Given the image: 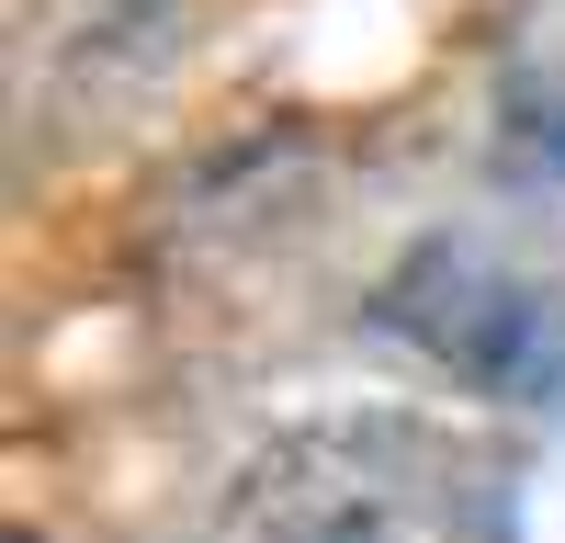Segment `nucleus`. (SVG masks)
<instances>
[{"label": "nucleus", "instance_id": "f03ea898", "mask_svg": "<svg viewBox=\"0 0 565 543\" xmlns=\"http://www.w3.org/2000/svg\"><path fill=\"white\" fill-rule=\"evenodd\" d=\"M362 317L487 407H554L565 396V284H543V272L498 260L476 238H418L373 284Z\"/></svg>", "mask_w": 565, "mask_h": 543}, {"label": "nucleus", "instance_id": "7ed1b4c3", "mask_svg": "<svg viewBox=\"0 0 565 543\" xmlns=\"http://www.w3.org/2000/svg\"><path fill=\"white\" fill-rule=\"evenodd\" d=\"M487 148H498V181H521V193H565V57L498 79Z\"/></svg>", "mask_w": 565, "mask_h": 543}, {"label": "nucleus", "instance_id": "f257e3e1", "mask_svg": "<svg viewBox=\"0 0 565 543\" xmlns=\"http://www.w3.org/2000/svg\"><path fill=\"white\" fill-rule=\"evenodd\" d=\"M452 465L418 419H295L215 487V543H441Z\"/></svg>", "mask_w": 565, "mask_h": 543}]
</instances>
